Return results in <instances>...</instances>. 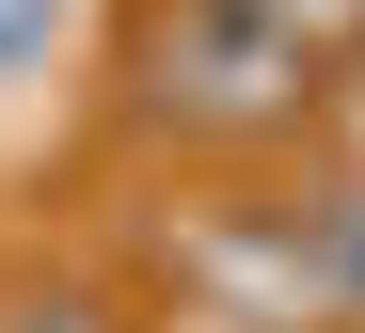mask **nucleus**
I'll use <instances>...</instances> for the list:
<instances>
[{"label": "nucleus", "instance_id": "1", "mask_svg": "<svg viewBox=\"0 0 365 333\" xmlns=\"http://www.w3.org/2000/svg\"><path fill=\"white\" fill-rule=\"evenodd\" d=\"M318 63L334 48H302L270 0H159L143 16V111L191 127V143H270V127H302Z\"/></svg>", "mask_w": 365, "mask_h": 333}, {"label": "nucleus", "instance_id": "3", "mask_svg": "<svg viewBox=\"0 0 365 333\" xmlns=\"http://www.w3.org/2000/svg\"><path fill=\"white\" fill-rule=\"evenodd\" d=\"M48 63V0H0V80H32Z\"/></svg>", "mask_w": 365, "mask_h": 333}, {"label": "nucleus", "instance_id": "5", "mask_svg": "<svg viewBox=\"0 0 365 333\" xmlns=\"http://www.w3.org/2000/svg\"><path fill=\"white\" fill-rule=\"evenodd\" d=\"M0 333H111L96 302H32V317H0Z\"/></svg>", "mask_w": 365, "mask_h": 333}, {"label": "nucleus", "instance_id": "4", "mask_svg": "<svg viewBox=\"0 0 365 333\" xmlns=\"http://www.w3.org/2000/svg\"><path fill=\"white\" fill-rule=\"evenodd\" d=\"M270 16H286L302 48H349V32H365V0H270Z\"/></svg>", "mask_w": 365, "mask_h": 333}, {"label": "nucleus", "instance_id": "2", "mask_svg": "<svg viewBox=\"0 0 365 333\" xmlns=\"http://www.w3.org/2000/svg\"><path fill=\"white\" fill-rule=\"evenodd\" d=\"M318 286H334V302H365V190L318 222Z\"/></svg>", "mask_w": 365, "mask_h": 333}]
</instances>
